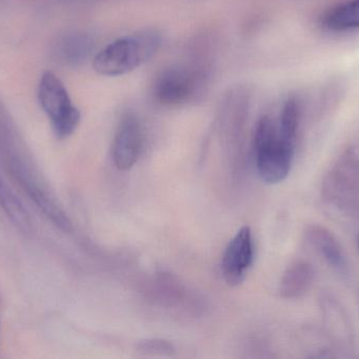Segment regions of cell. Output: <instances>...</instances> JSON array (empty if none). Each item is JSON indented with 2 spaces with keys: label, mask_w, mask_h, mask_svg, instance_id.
Returning <instances> with one entry per match:
<instances>
[{
  "label": "cell",
  "mask_w": 359,
  "mask_h": 359,
  "mask_svg": "<svg viewBox=\"0 0 359 359\" xmlns=\"http://www.w3.org/2000/svg\"><path fill=\"white\" fill-rule=\"evenodd\" d=\"M161 34L153 29L120 38L97 54L95 71L104 76L130 73L153 58L161 46Z\"/></svg>",
  "instance_id": "obj_1"
},
{
  "label": "cell",
  "mask_w": 359,
  "mask_h": 359,
  "mask_svg": "<svg viewBox=\"0 0 359 359\" xmlns=\"http://www.w3.org/2000/svg\"><path fill=\"white\" fill-rule=\"evenodd\" d=\"M255 152L257 172L262 181L276 185L288 176L294 147L280 141L278 130L268 116L262 117L255 128Z\"/></svg>",
  "instance_id": "obj_2"
},
{
  "label": "cell",
  "mask_w": 359,
  "mask_h": 359,
  "mask_svg": "<svg viewBox=\"0 0 359 359\" xmlns=\"http://www.w3.org/2000/svg\"><path fill=\"white\" fill-rule=\"evenodd\" d=\"M38 101L58 138H67L75 132L81 114L72 103L65 84L53 72L48 71L42 75L38 86Z\"/></svg>",
  "instance_id": "obj_3"
},
{
  "label": "cell",
  "mask_w": 359,
  "mask_h": 359,
  "mask_svg": "<svg viewBox=\"0 0 359 359\" xmlns=\"http://www.w3.org/2000/svg\"><path fill=\"white\" fill-rule=\"evenodd\" d=\"M11 172L17 179L21 187L27 192V195L35 202L36 206L46 214L48 219L65 232L73 230L71 221H69L65 211L62 210L58 202L53 197L52 193L48 188L40 181L39 177L31 170L29 164L25 162L14 159L8 162Z\"/></svg>",
  "instance_id": "obj_4"
},
{
  "label": "cell",
  "mask_w": 359,
  "mask_h": 359,
  "mask_svg": "<svg viewBox=\"0 0 359 359\" xmlns=\"http://www.w3.org/2000/svg\"><path fill=\"white\" fill-rule=\"evenodd\" d=\"M201 77L186 67L164 70L155 81L154 95L162 105H178L187 103L196 94Z\"/></svg>",
  "instance_id": "obj_5"
},
{
  "label": "cell",
  "mask_w": 359,
  "mask_h": 359,
  "mask_svg": "<svg viewBox=\"0 0 359 359\" xmlns=\"http://www.w3.org/2000/svg\"><path fill=\"white\" fill-rule=\"evenodd\" d=\"M143 147V130L140 120L135 114L128 113L121 118L114 137V162L119 170L128 171L140 157Z\"/></svg>",
  "instance_id": "obj_6"
},
{
  "label": "cell",
  "mask_w": 359,
  "mask_h": 359,
  "mask_svg": "<svg viewBox=\"0 0 359 359\" xmlns=\"http://www.w3.org/2000/svg\"><path fill=\"white\" fill-rule=\"evenodd\" d=\"M252 261L253 242L251 230L249 227H243L236 232L224 252L222 273L225 282L232 287L242 284Z\"/></svg>",
  "instance_id": "obj_7"
},
{
  "label": "cell",
  "mask_w": 359,
  "mask_h": 359,
  "mask_svg": "<svg viewBox=\"0 0 359 359\" xmlns=\"http://www.w3.org/2000/svg\"><path fill=\"white\" fill-rule=\"evenodd\" d=\"M312 278H313V269L309 263H294L283 276L280 287V295L287 299L301 296L309 288Z\"/></svg>",
  "instance_id": "obj_8"
},
{
  "label": "cell",
  "mask_w": 359,
  "mask_h": 359,
  "mask_svg": "<svg viewBox=\"0 0 359 359\" xmlns=\"http://www.w3.org/2000/svg\"><path fill=\"white\" fill-rule=\"evenodd\" d=\"M324 25L335 32L358 29L359 0H350L331 10L325 16Z\"/></svg>",
  "instance_id": "obj_9"
},
{
  "label": "cell",
  "mask_w": 359,
  "mask_h": 359,
  "mask_svg": "<svg viewBox=\"0 0 359 359\" xmlns=\"http://www.w3.org/2000/svg\"><path fill=\"white\" fill-rule=\"evenodd\" d=\"M0 207L8 215V218L15 223V226L22 230L29 231L31 221L27 211L23 208L22 204L19 202L12 190L0 178Z\"/></svg>",
  "instance_id": "obj_10"
},
{
  "label": "cell",
  "mask_w": 359,
  "mask_h": 359,
  "mask_svg": "<svg viewBox=\"0 0 359 359\" xmlns=\"http://www.w3.org/2000/svg\"><path fill=\"white\" fill-rule=\"evenodd\" d=\"M299 126V105L294 99H288L280 115L278 137L285 145L294 147L295 135Z\"/></svg>",
  "instance_id": "obj_11"
},
{
  "label": "cell",
  "mask_w": 359,
  "mask_h": 359,
  "mask_svg": "<svg viewBox=\"0 0 359 359\" xmlns=\"http://www.w3.org/2000/svg\"><path fill=\"white\" fill-rule=\"evenodd\" d=\"M312 240L316 248L331 265L334 267L343 266L344 256L341 254V247L330 233L324 229H316Z\"/></svg>",
  "instance_id": "obj_12"
},
{
  "label": "cell",
  "mask_w": 359,
  "mask_h": 359,
  "mask_svg": "<svg viewBox=\"0 0 359 359\" xmlns=\"http://www.w3.org/2000/svg\"><path fill=\"white\" fill-rule=\"evenodd\" d=\"M139 350L143 353L151 354V355H172L175 352L174 347L168 341H160V339L141 343L139 345Z\"/></svg>",
  "instance_id": "obj_13"
}]
</instances>
